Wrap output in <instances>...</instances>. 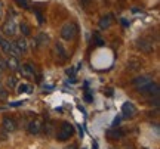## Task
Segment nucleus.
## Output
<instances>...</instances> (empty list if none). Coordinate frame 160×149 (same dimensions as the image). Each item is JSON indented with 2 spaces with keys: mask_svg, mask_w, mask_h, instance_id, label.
Returning <instances> with one entry per match:
<instances>
[{
  "mask_svg": "<svg viewBox=\"0 0 160 149\" xmlns=\"http://www.w3.org/2000/svg\"><path fill=\"white\" fill-rule=\"evenodd\" d=\"M142 149H148V148H142Z\"/></svg>",
  "mask_w": 160,
  "mask_h": 149,
  "instance_id": "72a5a7b5",
  "label": "nucleus"
},
{
  "mask_svg": "<svg viewBox=\"0 0 160 149\" xmlns=\"http://www.w3.org/2000/svg\"><path fill=\"white\" fill-rule=\"evenodd\" d=\"M52 130H53V126H52V123H46V126H45V133L48 134V136H51V134H52Z\"/></svg>",
  "mask_w": 160,
  "mask_h": 149,
  "instance_id": "5701e85b",
  "label": "nucleus"
},
{
  "mask_svg": "<svg viewBox=\"0 0 160 149\" xmlns=\"http://www.w3.org/2000/svg\"><path fill=\"white\" fill-rule=\"evenodd\" d=\"M55 49H57L58 56L61 58L62 61H65V59L68 58V53H67V50H65V47L62 46V43H59V41H58L57 44H55Z\"/></svg>",
  "mask_w": 160,
  "mask_h": 149,
  "instance_id": "f3484780",
  "label": "nucleus"
},
{
  "mask_svg": "<svg viewBox=\"0 0 160 149\" xmlns=\"http://www.w3.org/2000/svg\"><path fill=\"white\" fill-rule=\"evenodd\" d=\"M48 43H49V35L46 34V33H40V34L36 37V44H37V46H40V47L46 46Z\"/></svg>",
  "mask_w": 160,
  "mask_h": 149,
  "instance_id": "dca6fc26",
  "label": "nucleus"
},
{
  "mask_svg": "<svg viewBox=\"0 0 160 149\" xmlns=\"http://www.w3.org/2000/svg\"><path fill=\"white\" fill-rule=\"evenodd\" d=\"M2 127H3V130L6 133H12L17 130V121L13 120L12 117H3V120H2Z\"/></svg>",
  "mask_w": 160,
  "mask_h": 149,
  "instance_id": "1a4fd4ad",
  "label": "nucleus"
},
{
  "mask_svg": "<svg viewBox=\"0 0 160 149\" xmlns=\"http://www.w3.org/2000/svg\"><path fill=\"white\" fill-rule=\"evenodd\" d=\"M6 68H8V67H6V61H5V59H2V58H0V72H3V71H6Z\"/></svg>",
  "mask_w": 160,
  "mask_h": 149,
  "instance_id": "b1692460",
  "label": "nucleus"
},
{
  "mask_svg": "<svg viewBox=\"0 0 160 149\" xmlns=\"http://www.w3.org/2000/svg\"><path fill=\"white\" fill-rule=\"evenodd\" d=\"M137 47L144 53H153L154 52V44L153 41L148 39H138L137 40Z\"/></svg>",
  "mask_w": 160,
  "mask_h": 149,
  "instance_id": "39448f33",
  "label": "nucleus"
},
{
  "mask_svg": "<svg viewBox=\"0 0 160 149\" xmlns=\"http://www.w3.org/2000/svg\"><path fill=\"white\" fill-rule=\"evenodd\" d=\"M19 30H21L22 35H28V34H30V27H28V24L21 22V24H19Z\"/></svg>",
  "mask_w": 160,
  "mask_h": 149,
  "instance_id": "aec40b11",
  "label": "nucleus"
},
{
  "mask_svg": "<svg viewBox=\"0 0 160 149\" xmlns=\"http://www.w3.org/2000/svg\"><path fill=\"white\" fill-rule=\"evenodd\" d=\"M42 128H43V123H42L40 118H34L33 121H30V124H28V133L30 134L36 136V134H39V133L42 132Z\"/></svg>",
  "mask_w": 160,
  "mask_h": 149,
  "instance_id": "9d476101",
  "label": "nucleus"
},
{
  "mask_svg": "<svg viewBox=\"0 0 160 149\" xmlns=\"http://www.w3.org/2000/svg\"><path fill=\"white\" fill-rule=\"evenodd\" d=\"M120 121H122V118H120V117H116L114 120H113V123H111V126H113V127H119L120 126Z\"/></svg>",
  "mask_w": 160,
  "mask_h": 149,
  "instance_id": "393cba45",
  "label": "nucleus"
},
{
  "mask_svg": "<svg viewBox=\"0 0 160 149\" xmlns=\"http://www.w3.org/2000/svg\"><path fill=\"white\" fill-rule=\"evenodd\" d=\"M113 21H114V16H113L111 13H108V15H104V16L99 19L98 27H99V30H107V28H110V27H111Z\"/></svg>",
  "mask_w": 160,
  "mask_h": 149,
  "instance_id": "9b49d317",
  "label": "nucleus"
},
{
  "mask_svg": "<svg viewBox=\"0 0 160 149\" xmlns=\"http://www.w3.org/2000/svg\"><path fill=\"white\" fill-rule=\"evenodd\" d=\"M150 83H153V77H151L150 74L138 75L137 78H133V80H132V84L137 87V89H139V87H144V86H147V84H150Z\"/></svg>",
  "mask_w": 160,
  "mask_h": 149,
  "instance_id": "0eeeda50",
  "label": "nucleus"
},
{
  "mask_svg": "<svg viewBox=\"0 0 160 149\" xmlns=\"http://www.w3.org/2000/svg\"><path fill=\"white\" fill-rule=\"evenodd\" d=\"M5 130H0V140H6V139H8V136H6L5 134Z\"/></svg>",
  "mask_w": 160,
  "mask_h": 149,
  "instance_id": "bb28decb",
  "label": "nucleus"
},
{
  "mask_svg": "<svg viewBox=\"0 0 160 149\" xmlns=\"http://www.w3.org/2000/svg\"><path fill=\"white\" fill-rule=\"evenodd\" d=\"M76 35H77V25L74 22H67L61 28V39L62 40H73Z\"/></svg>",
  "mask_w": 160,
  "mask_h": 149,
  "instance_id": "f03ea898",
  "label": "nucleus"
},
{
  "mask_svg": "<svg viewBox=\"0 0 160 149\" xmlns=\"http://www.w3.org/2000/svg\"><path fill=\"white\" fill-rule=\"evenodd\" d=\"M6 67L8 68H11L12 71H17L19 67H21V63H19V59L17 56H9L6 59Z\"/></svg>",
  "mask_w": 160,
  "mask_h": 149,
  "instance_id": "2eb2a0df",
  "label": "nucleus"
},
{
  "mask_svg": "<svg viewBox=\"0 0 160 149\" xmlns=\"http://www.w3.org/2000/svg\"><path fill=\"white\" fill-rule=\"evenodd\" d=\"M65 149H77V145H70V146H67Z\"/></svg>",
  "mask_w": 160,
  "mask_h": 149,
  "instance_id": "7c9ffc66",
  "label": "nucleus"
},
{
  "mask_svg": "<svg viewBox=\"0 0 160 149\" xmlns=\"http://www.w3.org/2000/svg\"><path fill=\"white\" fill-rule=\"evenodd\" d=\"M13 44H15V47H17L18 50H19V53H21V55L28 52V43H27V40H25L24 37H21V39H17V40L13 41Z\"/></svg>",
  "mask_w": 160,
  "mask_h": 149,
  "instance_id": "ddd939ff",
  "label": "nucleus"
},
{
  "mask_svg": "<svg viewBox=\"0 0 160 149\" xmlns=\"http://www.w3.org/2000/svg\"><path fill=\"white\" fill-rule=\"evenodd\" d=\"M36 15H37V19H39V22H43V18H42V12H40V11H36Z\"/></svg>",
  "mask_w": 160,
  "mask_h": 149,
  "instance_id": "cd10ccee",
  "label": "nucleus"
},
{
  "mask_svg": "<svg viewBox=\"0 0 160 149\" xmlns=\"http://www.w3.org/2000/svg\"><path fill=\"white\" fill-rule=\"evenodd\" d=\"M122 114L125 118H133L137 115V106L132 102H125L122 105Z\"/></svg>",
  "mask_w": 160,
  "mask_h": 149,
  "instance_id": "423d86ee",
  "label": "nucleus"
},
{
  "mask_svg": "<svg viewBox=\"0 0 160 149\" xmlns=\"http://www.w3.org/2000/svg\"><path fill=\"white\" fill-rule=\"evenodd\" d=\"M18 69H19L21 75L25 77V78H33V77H34V68H33L31 63H25L22 67H19Z\"/></svg>",
  "mask_w": 160,
  "mask_h": 149,
  "instance_id": "f8f14e48",
  "label": "nucleus"
},
{
  "mask_svg": "<svg viewBox=\"0 0 160 149\" xmlns=\"http://www.w3.org/2000/svg\"><path fill=\"white\" fill-rule=\"evenodd\" d=\"M74 72H76L74 68H68V69H67V74H68V75H74Z\"/></svg>",
  "mask_w": 160,
  "mask_h": 149,
  "instance_id": "c756f323",
  "label": "nucleus"
},
{
  "mask_svg": "<svg viewBox=\"0 0 160 149\" xmlns=\"http://www.w3.org/2000/svg\"><path fill=\"white\" fill-rule=\"evenodd\" d=\"M6 86H8V89H15V87L18 86L17 78H15L13 75H9V77L6 78Z\"/></svg>",
  "mask_w": 160,
  "mask_h": 149,
  "instance_id": "6ab92c4d",
  "label": "nucleus"
},
{
  "mask_svg": "<svg viewBox=\"0 0 160 149\" xmlns=\"http://www.w3.org/2000/svg\"><path fill=\"white\" fill-rule=\"evenodd\" d=\"M2 40H3V37H2V35H0V41H2Z\"/></svg>",
  "mask_w": 160,
  "mask_h": 149,
  "instance_id": "473e14b6",
  "label": "nucleus"
},
{
  "mask_svg": "<svg viewBox=\"0 0 160 149\" xmlns=\"http://www.w3.org/2000/svg\"><path fill=\"white\" fill-rule=\"evenodd\" d=\"M138 92L153 98V96H159L160 89H159V84H156V83H150V84H147V86L139 87V89H138Z\"/></svg>",
  "mask_w": 160,
  "mask_h": 149,
  "instance_id": "20e7f679",
  "label": "nucleus"
},
{
  "mask_svg": "<svg viewBox=\"0 0 160 149\" xmlns=\"http://www.w3.org/2000/svg\"><path fill=\"white\" fill-rule=\"evenodd\" d=\"M85 100L86 102H92V95L91 93H88V92L85 93Z\"/></svg>",
  "mask_w": 160,
  "mask_h": 149,
  "instance_id": "a878e982",
  "label": "nucleus"
},
{
  "mask_svg": "<svg viewBox=\"0 0 160 149\" xmlns=\"http://www.w3.org/2000/svg\"><path fill=\"white\" fill-rule=\"evenodd\" d=\"M79 3H80V6H82L83 9H88V7L93 3V0H79Z\"/></svg>",
  "mask_w": 160,
  "mask_h": 149,
  "instance_id": "4be33fe9",
  "label": "nucleus"
},
{
  "mask_svg": "<svg viewBox=\"0 0 160 149\" xmlns=\"http://www.w3.org/2000/svg\"><path fill=\"white\" fill-rule=\"evenodd\" d=\"M2 30H3V33H5L8 37L15 35V33H17V24H15V21H13V18H9V19L2 25Z\"/></svg>",
  "mask_w": 160,
  "mask_h": 149,
  "instance_id": "6e6552de",
  "label": "nucleus"
},
{
  "mask_svg": "<svg viewBox=\"0 0 160 149\" xmlns=\"http://www.w3.org/2000/svg\"><path fill=\"white\" fill-rule=\"evenodd\" d=\"M3 18V2L0 0V19Z\"/></svg>",
  "mask_w": 160,
  "mask_h": 149,
  "instance_id": "c85d7f7f",
  "label": "nucleus"
},
{
  "mask_svg": "<svg viewBox=\"0 0 160 149\" xmlns=\"http://www.w3.org/2000/svg\"><path fill=\"white\" fill-rule=\"evenodd\" d=\"M73 134H74V127H73V124L64 121L62 124H61V127H59L58 133H57V139L59 142H65V140H68Z\"/></svg>",
  "mask_w": 160,
  "mask_h": 149,
  "instance_id": "f257e3e1",
  "label": "nucleus"
},
{
  "mask_svg": "<svg viewBox=\"0 0 160 149\" xmlns=\"http://www.w3.org/2000/svg\"><path fill=\"white\" fill-rule=\"evenodd\" d=\"M15 3H17L19 7H24V9H27L30 6V2L28 0H15Z\"/></svg>",
  "mask_w": 160,
  "mask_h": 149,
  "instance_id": "412c9836",
  "label": "nucleus"
},
{
  "mask_svg": "<svg viewBox=\"0 0 160 149\" xmlns=\"http://www.w3.org/2000/svg\"><path fill=\"white\" fill-rule=\"evenodd\" d=\"M123 149H133V146H132V145H126Z\"/></svg>",
  "mask_w": 160,
  "mask_h": 149,
  "instance_id": "2f4dec72",
  "label": "nucleus"
},
{
  "mask_svg": "<svg viewBox=\"0 0 160 149\" xmlns=\"http://www.w3.org/2000/svg\"><path fill=\"white\" fill-rule=\"evenodd\" d=\"M17 87H18L17 92L21 93V95H22V93H30V92H31V86H30V84H27V83H21V84H18Z\"/></svg>",
  "mask_w": 160,
  "mask_h": 149,
  "instance_id": "a211bd4d",
  "label": "nucleus"
},
{
  "mask_svg": "<svg viewBox=\"0 0 160 149\" xmlns=\"http://www.w3.org/2000/svg\"><path fill=\"white\" fill-rule=\"evenodd\" d=\"M123 134H125L123 130H120L117 127H113V130H108V132H107V137L111 139V140H120V139L123 137Z\"/></svg>",
  "mask_w": 160,
  "mask_h": 149,
  "instance_id": "4468645a",
  "label": "nucleus"
},
{
  "mask_svg": "<svg viewBox=\"0 0 160 149\" xmlns=\"http://www.w3.org/2000/svg\"><path fill=\"white\" fill-rule=\"evenodd\" d=\"M0 49H2V52L3 53H6V55H9V56H19L21 53H19V50H18L17 47H15V44L13 43H11L9 40H3L0 41Z\"/></svg>",
  "mask_w": 160,
  "mask_h": 149,
  "instance_id": "7ed1b4c3",
  "label": "nucleus"
}]
</instances>
